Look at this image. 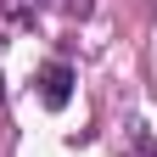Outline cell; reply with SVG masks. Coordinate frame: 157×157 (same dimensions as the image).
<instances>
[{"label": "cell", "mask_w": 157, "mask_h": 157, "mask_svg": "<svg viewBox=\"0 0 157 157\" xmlns=\"http://www.w3.org/2000/svg\"><path fill=\"white\" fill-rule=\"evenodd\" d=\"M39 101H45L51 112H62L73 101V67L67 62H45L39 67Z\"/></svg>", "instance_id": "cell-1"}, {"label": "cell", "mask_w": 157, "mask_h": 157, "mask_svg": "<svg viewBox=\"0 0 157 157\" xmlns=\"http://www.w3.org/2000/svg\"><path fill=\"white\" fill-rule=\"evenodd\" d=\"M39 6H45V0H0V11H6L11 23H28V17H34Z\"/></svg>", "instance_id": "cell-2"}, {"label": "cell", "mask_w": 157, "mask_h": 157, "mask_svg": "<svg viewBox=\"0 0 157 157\" xmlns=\"http://www.w3.org/2000/svg\"><path fill=\"white\" fill-rule=\"evenodd\" d=\"M129 157H157V140H151L146 129H135V151H129Z\"/></svg>", "instance_id": "cell-3"}]
</instances>
